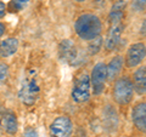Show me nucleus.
<instances>
[{
    "label": "nucleus",
    "mask_w": 146,
    "mask_h": 137,
    "mask_svg": "<svg viewBox=\"0 0 146 137\" xmlns=\"http://www.w3.org/2000/svg\"><path fill=\"white\" fill-rule=\"evenodd\" d=\"M123 1H125V0H123Z\"/></svg>",
    "instance_id": "a878e982"
},
{
    "label": "nucleus",
    "mask_w": 146,
    "mask_h": 137,
    "mask_svg": "<svg viewBox=\"0 0 146 137\" xmlns=\"http://www.w3.org/2000/svg\"><path fill=\"white\" fill-rule=\"evenodd\" d=\"M74 29L80 39L90 41L100 35L102 29V23L100 18L94 13H83L77 18Z\"/></svg>",
    "instance_id": "f257e3e1"
},
{
    "label": "nucleus",
    "mask_w": 146,
    "mask_h": 137,
    "mask_svg": "<svg viewBox=\"0 0 146 137\" xmlns=\"http://www.w3.org/2000/svg\"><path fill=\"white\" fill-rule=\"evenodd\" d=\"M18 49V40L16 38H7L0 43V57L6 58L15 55Z\"/></svg>",
    "instance_id": "4468645a"
},
{
    "label": "nucleus",
    "mask_w": 146,
    "mask_h": 137,
    "mask_svg": "<svg viewBox=\"0 0 146 137\" xmlns=\"http://www.w3.org/2000/svg\"><path fill=\"white\" fill-rule=\"evenodd\" d=\"M122 32H123V24H113L110 27V29L105 38V49L107 51H113L117 45L119 44L122 38Z\"/></svg>",
    "instance_id": "1a4fd4ad"
},
{
    "label": "nucleus",
    "mask_w": 146,
    "mask_h": 137,
    "mask_svg": "<svg viewBox=\"0 0 146 137\" xmlns=\"http://www.w3.org/2000/svg\"><path fill=\"white\" fill-rule=\"evenodd\" d=\"M131 120L134 126L141 132L146 131V104L145 102H139L135 104L131 112Z\"/></svg>",
    "instance_id": "9d476101"
},
{
    "label": "nucleus",
    "mask_w": 146,
    "mask_h": 137,
    "mask_svg": "<svg viewBox=\"0 0 146 137\" xmlns=\"http://www.w3.org/2000/svg\"><path fill=\"white\" fill-rule=\"evenodd\" d=\"M58 57L62 62L72 63L77 58V47L76 44L71 39L62 40L58 45Z\"/></svg>",
    "instance_id": "6e6552de"
},
{
    "label": "nucleus",
    "mask_w": 146,
    "mask_h": 137,
    "mask_svg": "<svg viewBox=\"0 0 146 137\" xmlns=\"http://www.w3.org/2000/svg\"><path fill=\"white\" fill-rule=\"evenodd\" d=\"M123 17H124V13L123 11H119V10H111L108 15V23L113 26V24H119Z\"/></svg>",
    "instance_id": "dca6fc26"
},
{
    "label": "nucleus",
    "mask_w": 146,
    "mask_h": 137,
    "mask_svg": "<svg viewBox=\"0 0 146 137\" xmlns=\"http://www.w3.org/2000/svg\"><path fill=\"white\" fill-rule=\"evenodd\" d=\"M0 125L9 135H15L18 130V121L16 114L11 111H5L1 114Z\"/></svg>",
    "instance_id": "9b49d317"
},
{
    "label": "nucleus",
    "mask_w": 146,
    "mask_h": 137,
    "mask_svg": "<svg viewBox=\"0 0 146 137\" xmlns=\"http://www.w3.org/2000/svg\"><path fill=\"white\" fill-rule=\"evenodd\" d=\"M91 96V85H90V75L84 72H80L76 76L72 88V99L76 103H85L89 101Z\"/></svg>",
    "instance_id": "7ed1b4c3"
},
{
    "label": "nucleus",
    "mask_w": 146,
    "mask_h": 137,
    "mask_svg": "<svg viewBox=\"0 0 146 137\" xmlns=\"http://www.w3.org/2000/svg\"><path fill=\"white\" fill-rule=\"evenodd\" d=\"M0 126H1V125H0Z\"/></svg>",
    "instance_id": "bb28decb"
},
{
    "label": "nucleus",
    "mask_w": 146,
    "mask_h": 137,
    "mask_svg": "<svg viewBox=\"0 0 146 137\" xmlns=\"http://www.w3.org/2000/svg\"><path fill=\"white\" fill-rule=\"evenodd\" d=\"M5 24L4 23H1V22H0V38H1V36L4 35V33H5Z\"/></svg>",
    "instance_id": "412c9836"
},
{
    "label": "nucleus",
    "mask_w": 146,
    "mask_h": 137,
    "mask_svg": "<svg viewBox=\"0 0 146 137\" xmlns=\"http://www.w3.org/2000/svg\"><path fill=\"white\" fill-rule=\"evenodd\" d=\"M134 96V86L129 76H118L112 89V97L119 106H127Z\"/></svg>",
    "instance_id": "f03ea898"
},
{
    "label": "nucleus",
    "mask_w": 146,
    "mask_h": 137,
    "mask_svg": "<svg viewBox=\"0 0 146 137\" xmlns=\"http://www.w3.org/2000/svg\"><path fill=\"white\" fill-rule=\"evenodd\" d=\"M50 132L52 137H72L73 123L66 115L58 117L50 125Z\"/></svg>",
    "instance_id": "423d86ee"
},
{
    "label": "nucleus",
    "mask_w": 146,
    "mask_h": 137,
    "mask_svg": "<svg viewBox=\"0 0 146 137\" xmlns=\"http://www.w3.org/2000/svg\"><path fill=\"white\" fill-rule=\"evenodd\" d=\"M23 137H38V134L33 129H27L23 134Z\"/></svg>",
    "instance_id": "6ab92c4d"
},
{
    "label": "nucleus",
    "mask_w": 146,
    "mask_h": 137,
    "mask_svg": "<svg viewBox=\"0 0 146 137\" xmlns=\"http://www.w3.org/2000/svg\"><path fill=\"white\" fill-rule=\"evenodd\" d=\"M6 13V6L3 1H0V18H3Z\"/></svg>",
    "instance_id": "aec40b11"
},
{
    "label": "nucleus",
    "mask_w": 146,
    "mask_h": 137,
    "mask_svg": "<svg viewBox=\"0 0 146 137\" xmlns=\"http://www.w3.org/2000/svg\"><path fill=\"white\" fill-rule=\"evenodd\" d=\"M84 130H82V129H79L78 131H77V134H76V136L74 137H86V135L85 136H83V134H84Z\"/></svg>",
    "instance_id": "4be33fe9"
},
{
    "label": "nucleus",
    "mask_w": 146,
    "mask_h": 137,
    "mask_svg": "<svg viewBox=\"0 0 146 137\" xmlns=\"http://www.w3.org/2000/svg\"><path fill=\"white\" fill-rule=\"evenodd\" d=\"M16 1H17L18 4H20V5H21V6H25V5H26V4H27V3H28V1H29V0H16Z\"/></svg>",
    "instance_id": "5701e85b"
},
{
    "label": "nucleus",
    "mask_w": 146,
    "mask_h": 137,
    "mask_svg": "<svg viewBox=\"0 0 146 137\" xmlns=\"http://www.w3.org/2000/svg\"><path fill=\"white\" fill-rule=\"evenodd\" d=\"M123 65H124V58L122 56H115L111 61L108 62V65H106V75L107 80L112 81L116 80L119 76Z\"/></svg>",
    "instance_id": "f8f14e48"
},
{
    "label": "nucleus",
    "mask_w": 146,
    "mask_h": 137,
    "mask_svg": "<svg viewBox=\"0 0 146 137\" xmlns=\"http://www.w3.org/2000/svg\"><path fill=\"white\" fill-rule=\"evenodd\" d=\"M145 5L146 0H131V10L134 12H144Z\"/></svg>",
    "instance_id": "f3484780"
},
{
    "label": "nucleus",
    "mask_w": 146,
    "mask_h": 137,
    "mask_svg": "<svg viewBox=\"0 0 146 137\" xmlns=\"http://www.w3.org/2000/svg\"><path fill=\"white\" fill-rule=\"evenodd\" d=\"M107 81L106 75V65L104 62H99L94 66L90 74V85L94 95H101L105 90V84Z\"/></svg>",
    "instance_id": "20e7f679"
},
{
    "label": "nucleus",
    "mask_w": 146,
    "mask_h": 137,
    "mask_svg": "<svg viewBox=\"0 0 146 137\" xmlns=\"http://www.w3.org/2000/svg\"><path fill=\"white\" fill-rule=\"evenodd\" d=\"M9 78V66L4 62H0V84L6 81Z\"/></svg>",
    "instance_id": "a211bd4d"
},
{
    "label": "nucleus",
    "mask_w": 146,
    "mask_h": 137,
    "mask_svg": "<svg viewBox=\"0 0 146 137\" xmlns=\"http://www.w3.org/2000/svg\"><path fill=\"white\" fill-rule=\"evenodd\" d=\"M131 83H133L134 91L136 94L145 95V92H146V69L144 66L135 70Z\"/></svg>",
    "instance_id": "ddd939ff"
},
{
    "label": "nucleus",
    "mask_w": 146,
    "mask_h": 137,
    "mask_svg": "<svg viewBox=\"0 0 146 137\" xmlns=\"http://www.w3.org/2000/svg\"><path fill=\"white\" fill-rule=\"evenodd\" d=\"M39 86L36 84L35 79L26 80L22 84L20 91H18V97L22 101V103L26 106H33L39 97Z\"/></svg>",
    "instance_id": "39448f33"
},
{
    "label": "nucleus",
    "mask_w": 146,
    "mask_h": 137,
    "mask_svg": "<svg viewBox=\"0 0 146 137\" xmlns=\"http://www.w3.org/2000/svg\"><path fill=\"white\" fill-rule=\"evenodd\" d=\"M74 1H77V3H83V1H85V0H74Z\"/></svg>",
    "instance_id": "393cba45"
},
{
    "label": "nucleus",
    "mask_w": 146,
    "mask_h": 137,
    "mask_svg": "<svg viewBox=\"0 0 146 137\" xmlns=\"http://www.w3.org/2000/svg\"><path fill=\"white\" fill-rule=\"evenodd\" d=\"M102 44H104V39L101 36H96L95 39L90 40L89 45H88V51L90 55H96L100 52V50L102 49Z\"/></svg>",
    "instance_id": "2eb2a0df"
},
{
    "label": "nucleus",
    "mask_w": 146,
    "mask_h": 137,
    "mask_svg": "<svg viewBox=\"0 0 146 137\" xmlns=\"http://www.w3.org/2000/svg\"><path fill=\"white\" fill-rule=\"evenodd\" d=\"M146 55V46L145 43H135L130 45L125 55V66L128 68L138 67L141 62L145 60Z\"/></svg>",
    "instance_id": "0eeeda50"
},
{
    "label": "nucleus",
    "mask_w": 146,
    "mask_h": 137,
    "mask_svg": "<svg viewBox=\"0 0 146 137\" xmlns=\"http://www.w3.org/2000/svg\"><path fill=\"white\" fill-rule=\"evenodd\" d=\"M141 32H143V35H145V21L143 22V30Z\"/></svg>",
    "instance_id": "b1692460"
}]
</instances>
